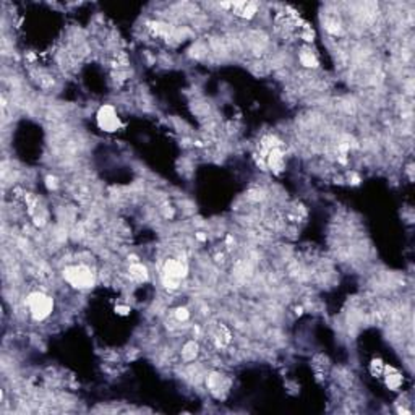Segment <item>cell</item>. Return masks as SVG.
Masks as SVG:
<instances>
[{
	"mask_svg": "<svg viewBox=\"0 0 415 415\" xmlns=\"http://www.w3.org/2000/svg\"><path fill=\"white\" fill-rule=\"evenodd\" d=\"M383 375H386V384H388L389 389H397L399 386L402 384V376L396 372L392 367H386L384 365V370H383Z\"/></svg>",
	"mask_w": 415,
	"mask_h": 415,
	"instance_id": "8992f818",
	"label": "cell"
},
{
	"mask_svg": "<svg viewBox=\"0 0 415 415\" xmlns=\"http://www.w3.org/2000/svg\"><path fill=\"white\" fill-rule=\"evenodd\" d=\"M96 120H97V127L104 131H109V133H112V131H117L120 127H122V122L119 119L117 112H115V109L112 106H102L101 109L97 110V115H96Z\"/></svg>",
	"mask_w": 415,
	"mask_h": 415,
	"instance_id": "277c9868",
	"label": "cell"
},
{
	"mask_svg": "<svg viewBox=\"0 0 415 415\" xmlns=\"http://www.w3.org/2000/svg\"><path fill=\"white\" fill-rule=\"evenodd\" d=\"M182 355H184V358H187V360H192V358L196 355V344H195V342H190V344H187L185 349H184V352H182Z\"/></svg>",
	"mask_w": 415,
	"mask_h": 415,
	"instance_id": "9c48e42d",
	"label": "cell"
},
{
	"mask_svg": "<svg viewBox=\"0 0 415 415\" xmlns=\"http://www.w3.org/2000/svg\"><path fill=\"white\" fill-rule=\"evenodd\" d=\"M300 62H302V65H305V67H317L318 65V60H317V57H315V55L310 52V51H303L302 54H300Z\"/></svg>",
	"mask_w": 415,
	"mask_h": 415,
	"instance_id": "ba28073f",
	"label": "cell"
},
{
	"mask_svg": "<svg viewBox=\"0 0 415 415\" xmlns=\"http://www.w3.org/2000/svg\"><path fill=\"white\" fill-rule=\"evenodd\" d=\"M64 279L75 289H90L94 286L93 271L85 264H75L64 269Z\"/></svg>",
	"mask_w": 415,
	"mask_h": 415,
	"instance_id": "6da1fadb",
	"label": "cell"
},
{
	"mask_svg": "<svg viewBox=\"0 0 415 415\" xmlns=\"http://www.w3.org/2000/svg\"><path fill=\"white\" fill-rule=\"evenodd\" d=\"M130 278L133 279L135 282H145L148 281V269L146 266H143L141 263H133L130 266Z\"/></svg>",
	"mask_w": 415,
	"mask_h": 415,
	"instance_id": "52a82bcc",
	"label": "cell"
},
{
	"mask_svg": "<svg viewBox=\"0 0 415 415\" xmlns=\"http://www.w3.org/2000/svg\"><path fill=\"white\" fill-rule=\"evenodd\" d=\"M187 276V264L180 259H167L162 269V282L169 289H177L180 281Z\"/></svg>",
	"mask_w": 415,
	"mask_h": 415,
	"instance_id": "3957f363",
	"label": "cell"
},
{
	"mask_svg": "<svg viewBox=\"0 0 415 415\" xmlns=\"http://www.w3.org/2000/svg\"><path fill=\"white\" fill-rule=\"evenodd\" d=\"M28 308H30L31 317L36 321H42V319L51 317L54 310V300L49 295L42 294V292H32L28 297Z\"/></svg>",
	"mask_w": 415,
	"mask_h": 415,
	"instance_id": "7a4b0ae2",
	"label": "cell"
},
{
	"mask_svg": "<svg viewBox=\"0 0 415 415\" xmlns=\"http://www.w3.org/2000/svg\"><path fill=\"white\" fill-rule=\"evenodd\" d=\"M115 312H119L120 315H127V313L130 312V308L128 307H117V308H115Z\"/></svg>",
	"mask_w": 415,
	"mask_h": 415,
	"instance_id": "7c38bea8",
	"label": "cell"
},
{
	"mask_svg": "<svg viewBox=\"0 0 415 415\" xmlns=\"http://www.w3.org/2000/svg\"><path fill=\"white\" fill-rule=\"evenodd\" d=\"M383 370H384V365L380 358H376V360L372 362V373L373 375H383Z\"/></svg>",
	"mask_w": 415,
	"mask_h": 415,
	"instance_id": "30bf717a",
	"label": "cell"
},
{
	"mask_svg": "<svg viewBox=\"0 0 415 415\" xmlns=\"http://www.w3.org/2000/svg\"><path fill=\"white\" fill-rule=\"evenodd\" d=\"M224 8H232V12L235 15L242 16V18H252L255 16L258 10V5L253 2H234V3H223Z\"/></svg>",
	"mask_w": 415,
	"mask_h": 415,
	"instance_id": "5b68a950",
	"label": "cell"
},
{
	"mask_svg": "<svg viewBox=\"0 0 415 415\" xmlns=\"http://www.w3.org/2000/svg\"><path fill=\"white\" fill-rule=\"evenodd\" d=\"M175 318L179 319V321H187V319L190 318V313H188L187 308H177L175 310Z\"/></svg>",
	"mask_w": 415,
	"mask_h": 415,
	"instance_id": "8fae6325",
	"label": "cell"
}]
</instances>
